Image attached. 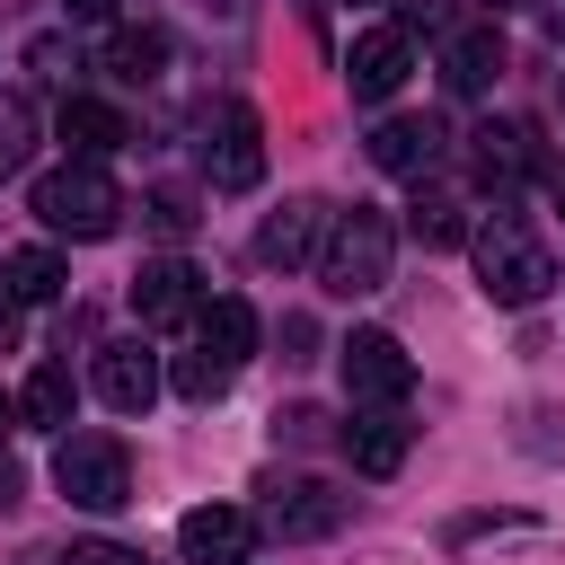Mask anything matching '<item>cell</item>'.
I'll return each instance as SVG.
<instances>
[{
	"label": "cell",
	"mask_w": 565,
	"mask_h": 565,
	"mask_svg": "<svg viewBox=\"0 0 565 565\" xmlns=\"http://www.w3.org/2000/svg\"><path fill=\"white\" fill-rule=\"evenodd\" d=\"M468 256H477V291H486L494 309H530V300L556 291V247H547L530 221H512V212L477 221V230H468Z\"/></svg>",
	"instance_id": "6da1fadb"
},
{
	"label": "cell",
	"mask_w": 565,
	"mask_h": 565,
	"mask_svg": "<svg viewBox=\"0 0 565 565\" xmlns=\"http://www.w3.org/2000/svg\"><path fill=\"white\" fill-rule=\"evenodd\" d=\"M26 212H35L53 238H79V247H88V238H115L132 203H124V185H115L97 159H62V168H44V177L26 185Z\"/></svg>",
	"instance_id": "7a4b0ae2"
},
{
	"label": "cell",
	"mask_w": 565,
	"mask_h": 565,
	"mask_svg": "<svg viewBox=\"0 0 565 565\" xmlns=\"http://www.w3.org/2000/svg\"><path fill=\"white\" fill-rule=\"evenodd\" d=\"M318 282L335 291V300H371L380 282H388V265H397V221L380 212V203H353V212H327V230H318Z\"/></svg>",
	"instance_id": "3957f363"
},
{
	"label": "cell",
	"mask_w": 565,
	"mask_h": 565,
	"mask_svg": "<svg viewBox=\"0 0 565 565\" xmlns=\"http://www.w3.org/2000/svg\"><path fill=\"white\" fill-rule=\"evenodd\" d=\"M53 486L79 512H124L132 503V459H124L115 433H62L53 441Z\"/></svg>",
	"instance_id": "277c9868"
},
{
	"label": "cell",
	"mask_w": 565,
	"mask_h": 565,
	"mask_svg": "<svg viewBox=\"0 0 565 565\" xmlns=\"http://www.w3.org/2000/svg\"><path fill=\"white\" fill-rule=\"evenodd\" d=\"M203 177H212V194H256L265 185V124H256L247 97H221L203 115Z\"/></svg>",
	"instance_id": "5b68a950"
},
{
	"label": "cell",
	"mask_w": 565,
	"mask_h": 565,
	"mask_svg": "<svg viewBox=\"0 0 565 565\" xmlns=\"http://www.w3.org/2000/svg\"><path fill=\"white\" fill-rule=\"evenodd\" d=\"M335 371H344V397L353 406H406L415 397V362H406V344L388 327H353L335 344Z\"/></svg>",
	"instance_id": "8992f818"
},
{
	"label": "cell",
	"mask_w": 565,
	"mask_h": 565,
	"mask_svg": "<svg viewBox=\"0 0 565 565\" xmlns=\"http://www.w3.org/2000/svg\"><path fill=\"white\" fill-rule=\"evenodd\" d=\"M256 530L265 539H335L344 530V494L327 477H274L265 503H256Z\"/></svg>",
	"instance_id": "52a82bcc"
},
{
	"label": "cell",
	"mask_w": 565,
	"mask_h": 565,
	"mask_svg": "<svg viewBox=\"0 0 565 565\" xmlns=\"http://www.w3.org/2000/svg\"><path fill=\"white\" fill-rule=\"evenodd\" d=\"M406 71H415V35L388 18V26H362L353 44H344V88L362 97V106H388L397 88H406Z\"/></svg>",
	"instance_id": "ba28073f"
},
{
	"label": "cell",
	"mask_w": 565,
	"mask_h": 565,
	"mask_svg": "<svg viewBox=\"0 0 565 565\" xmlns=\"http://www.w3.org/2000/svg\"><path fill=\"white\" fill-rule=\"evenodd\" d=\"M494 79H503V26H494V18L450 26V35H441V88H450V97H486Z\"/></svg>",
	"instance_id": "9c48e42d"
},
{
	"label": "cell",
	"mask_w": 565,
	"mask_h": 565,
	"mask_svg": "<svg viewBox=\"0 0 565 565\" xmlns=\"http://www.w3.org/2000/svg\"><path fill=\"white\" fill-rule=\"evenodd\" d=\"M203 309V274L185 265V256H150L141 274H132V318L141 327H185Z\"/></svg>",
	"instance_id": "30bf717a"
},
{
	"label": "cell",
	"mask_w": 565,
	"mask_h": 565,
	"mask_svg": "<svg viewBox=\"0 0 565 565\" xmlns=\"http://www.w3.org/2000/svg\"><path fill=\"white\" fill-rule=\"evenodd\" d=\"M88 388H97L106 415H150V406H159V362H150L141 344H97Z\"/></svg>",
	"instance_id": "8fae6325"
},
{
	"label": "cell",
	"mask_w": 565,
	"mask_h": 565,
	"mask_svg": "<svg viewBox=\"0 0 565 565\" xmlns=\"http://www.w3.org/2000/svg\"><path fill=\"white\" fill-rule=\"evenodd\" d=\"M177 547H185L194 565H247L256 512H247V503H194V512L177 521Z\"/></svg>",
	"instance_id": "7c38bea8"
},
{
	"label": "cell",
	"mask_w": 565,
	"mask_h": 565,
	"mask_svg": "<svg viewBox=\"0 0 565 565\" xmlns=\"http://www.w3.org/2000/svg\"><path fill=\"white\" fill-rule=\"evenodd\" d=\"M468 168H477V185L512 194V185L539 168V141H530V124H512V115H486V124L468 132Z\"/></svg>",
	"instance_id": "4fadbf2b"
},
{
	"label": "cell",
	"mask_w": 565,
	"mask_h": 565,
	"mask_svg": "<svg viewBox=\"0 0 565 565\" xmlns=\"http://www.w3.org/2000/svg\"><path fill=\"white\" fill-rule=\"evenodd\" d=\"M318 230H327V203H309V194H282V203L265 212V230H256V265H274V274L309 265V256H318Z\"/></svg>",
	"instance_id": "5bb4252c"
},
{
	"label": "cell",
	"mask_w": 565,
	"mask_h": 565,
	"mask_svg": "<svg viewBox=\"0 0 565 565\" xmlns=\"http://www.w3.org/2000/svg\"><path fill=\"white\" fill-rule=\"evenodd\" d=\"M406 441H415V424H406L397 406H362V415L344 424V459H353L362 477H397V468H406Z\"/></svg>",
	"instance_id": "9a60e30c"
},
{
	"label": "cell",
	"mask_w": 565,
	"mask_h": 565,
	"mask_svg": "<svg viewBox=\"0 0 565 565\" xmlns=\"http://www.w3.org/2000/svg\"><path fill=\"white\" fill-rule=\"evenodd\" d=\"M53 132H62V150H71V159H97V168H106V159H115V150L132 141V124H124V115H115L106 97H62Z\"/></svg>",
	"instance_id": "2e32d148"
},
{
	"label": "cell",
	"mask_w": 565,
	"mask_h": 565,
	"mask_svg": "<svg viewBox=\"0 0 565 565\" xmlns=\"http://www.w3.org/2000/svg\"><path fill=\"white\" fill-rule=\"evenodd\" d=\"M441 124L433 115H388L380 132H371V168H388V177H433V159H441Z\"/></svg>",
	"instance_id": "e0dca14e"
},
{
	"label": "cell",
	"mask_w": 565,
	"mask_h": 565,
	"mask_svg": "<svg viewBox=\"0 0 565 565\" xmlns=\"http://www.w3.org/2000/svg\"><path fill=\"white\" fill-rule=\"evenodd\" d=\"M194 327H203V353H212L221 371H247V353H256V309H247L238 291L203 300V309H194Z\"/></svg>",
	"instance_id": "ac0fdd59"
},
{
	"label": "cell",
	"mask_w": 565,
	"mask_h": 565,
	"mask_svg": "<svg viewBox=\"0 0 565 565\" xmlns=\"http://www.w3.org/2000/svg\"><path fill=\"white\" fill-rule=\"evenodd\" d=\"M97 62H106V71L124 79V88H150V79L168 71V26H106Z\"/></svg>",
	"instance_id": "d6986e66"
},
{
	"label": "cell",
	"mask_w": 565,
	"mask_h": 565,
	"mask_svg": "<svg viewBox=\"0 0 565 565\" xmlns=\"http://www.w3.org/2000/svg\"><path fill=\"white\" fill-rule=\"evenodd\" d=\"M71 406H79L71 362H35V371H26V388H18V415H26L35 433H71Z\"/></svg>",
	"instance_id": "ffe728a7"
},
{
	"label": "cell",
	"mask_w": 565,
	"mask_h": 565,
	"mask_svg": "<svg viewBox=\"0 0 565 565\" xmlns=\"http://www.w3.org/2000/svg\"><path fill=\"white\" fill-rule=\"evenodd\" d=\"M62 282H71V265H62L53 247H9V256H0V291L26 300V309H35V300H62Z\"/></svg>",
	"instance_id": "44dd1931"
},
{
	"label": "cell",
	"mask_w": 565,
	"mask_h": 565,
	"mask_svg": "<svg viewBox=\"0 0 565 565\" xmlns=\"http://www.w3.org/2000/svg\"><path fill=\"white\" fill-rule=\"evenodd\" d=\"M512 450L565 459V406H521V415H512Z\"/></svg>",
	"instance_id": "7402d4cb"
},
{
	"label": "cell",
	"mask_w": 565,
	"mask_h": 565,
	"mask_svg": "<svg viewBox=\"0 0 565 565\" xmlns=\"http://www.w3.org/2000/svg\"><path fill=\"white\" fill-rule=\"evenodd\" d=\"M26 150H35V106H26L18 88H0V177H18Z\"/></svg>",
	"instance_id": "603a6c76"
},
{
	"label": "cell",
	"mask_w": 565,
	"mask_h": 565,
	"mask_svg": "<svg viewBox=\"0 0 565 565\" xmlns=\"http://www.w3.org/2000/svg\"><path fill=\"white\" fill-rule=\"evenodd\" d=\"M424 247H468V221H459V203L450 194H415V221H406Z\"/></svg>",
	"instance_id": "cb8c5ba5"
},
{
	"label": "cell",
	"mask_w": 565,
	"mask_h": 565,
	"mask_svg": "<svg viewBox=\"0 0 565 565\" xmlns=\"http://www.w3.org/2000/svg\"><path fill=\"white\" fill-rule=\"evenodd\" d=\"M230 380H238V371H221V362H212L203 344H194V353L177 362V397H185V406H212V397H230Z\"/></svg>",
	"instance_id": "d4e9b609"
},
{
	"label": "cell",
	"mask_w": 565,
	"mask_h": 565,
	"mask_svg": "<svg viewBox=\"0 0 565 565\" xmlns=\"http://www.w3.org/2000/svg\"><path fill=\"white\" fill-rule=\"evenodd\" d=\"M26 71H35V79H71V71H79V44H71V35H26Z\"/></svg>",
	"instance_id": "484cf974"
},
{
	"label": "cell",
	"mask_w": 565,
	"mask_h": 565,
	"mask_svg": "<svg viewBox=\"0 0 565 565\" xmlns=\"http://www.w3.org/2000/svg\"><path fill=\"white\" fill-rule=\"evenodd\" d=\"M53 565H141V547H124V539H71Z\"/></svg>",
	"instance_id": "4316f807"
},
{
	"label": "cell",
	"mask_w": 565,
	"mask_h": 565,
	"mask_svg": "<svg viewBox=\"0 0 565 565\" xmlns=\"http://www.w3.org/2000/svg\"><path fill=\"white\" fill-rule=\"evenodd\" d=\"M141 221H150L159 238H185V230H194V212H185V194H150V203H141Z\"/></svg>",
	"instance_id": "83f0119b"
},
{
	"label": "cell",
	"mask_w": 565,
	"mask_h": 565,
	"mask_svg": "<svg viewBox=\"0 0 565 565\" xmlns=\"http://www.w3.org/2000/svg\"><path fill=\"white\" fill-rule=\"evenodd\" d=\"M397 26H406V35H415V26H424V35H441V26H450V9H441V0H397Z\"/></svg>",
	"instance_id": "f1b7e54d"
},
{
	"label": "cell",
	"mask_w": 565,
	"mask_h": 565,
	"mask_svg": "<svg viewBox=\"0 0 565 565\" xmlns=\"http://www.w3.org/2000/svg\"><path fill=\"white\" fill-rule=\"evenodd\" d=\"M18 335H26V300H9V291H0V353H9Z\"/></svg>",
	"instance_id": "f546056e"
},
{
	"label": "cell",
	"mask_w": 565,
	"mask_h": 565,
	"mask_svg": "<svg viewBox=\"0 0 565 565\" xmlns=\"http://www.w3.org/2000/svg\"><path fill=\"white\" fill-rule=\"evenodd\" d=\"M282 344H291L282 362H309V344H318V335H309V318H282Z\"/></svg>",
	"instance_id": "4dcf8cb0"
},
{
	"label": "cell",
	"mask_w": 565,
	"mask_h": 565,
	"mask_svg": "<svg viewBox=\"0 0 565 565\" xmlns=\"http://www.w3.org/2000/svg\"><path fill=\"white\" fill-rule=\"evenodd\" d=\"M62 9H71L79 26H115V0H62Z\"/></svg>",
	"instance_id": "1f68e13d"
},
{
	"label": "cell",
	"mask_w": 565,
	"mask_h": 565,
	"mask_svg": "<svg viewBox=\"0 0 565 565\" xmlns=\"http://www.w3.org/2000/svg\"><path fill=\"white\" fill-rule=\"evenodd\" d=\"M9 503H26V477H18L9 459H0V512H9Z\"/></svg>",
	"instance_id": "d6a6232c"
},
{
	"label": "cell",
	"mask_w": 565,
	"mask_h": 565,
	"mask_svg": "<svg viewBox=\"0 0 565 565\" xmlns=\"http://www.w3.org/2000/svg\"><path fill=\"white\" fill-rule=\"evenodd\" d=\"M547 203H556V221H565V168H556V177H547Z\"/></svg>",
	"instance_id": "836d02e7"
},
{
	"label": "cell",
	"mask_w": 565,
	"mask_h": 565,
	"mask_svg": "<svg viewBox=\"0 0 565 565\" xmlns=\"http://www.w3.org/2000/svg\"><path fill=\"white\" fill-rule=\"evenodd\" d=\"M547 26H556V35H565V0H547Z\"/></svg>",
	"instance_id": "e575fe53"
},
{
	"label": "cell",
	"mask_w": 565,
	"mask_h": 565,
	"mask_svg": "<svg viewBox=\"0 0 565 565\" xmlns=\"http://www.w3.org/2000/svg\"><path fill=\"white\" fill-rule=\"evenodd\" d=\"M9 424H18V406H9V397H0V441H9Z\"/></svg>",
	"instance_id": "d590c367"
},
{
	"label": "cell",
	"mask_w": 565,
	"mask_h": 565,
	"mask_svg": "<svg viewBox=\"0 0 565 565\" xmlns=\"http://www.w3.org/2000/svg\"><path fill=\"white\" fill-rule=\"evenodd\" d=\"M556 106H565V79H556Z\"/></svg>",
	"instance_id": "8d00e7d4"
}]
</instances>
